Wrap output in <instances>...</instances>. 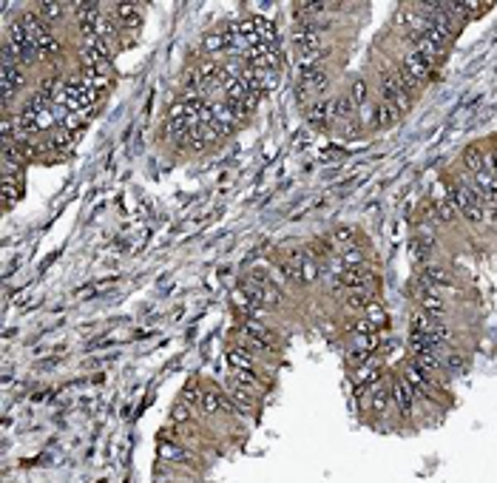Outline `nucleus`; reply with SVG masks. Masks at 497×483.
<instances>
[{
    "mask_svg": "<svg viewBox=\"0 0 497 483\" xmlns=\"http://www.w3.org/2000/svg\"><path fill=\"white\" fill-rule=\"evenodd\" d=\"M412 395H415V390L407 381H398L395 390H392V398H395V404H398V410L404 415H409V410H412Z\"/></svg>",
    "mask_w": 497,
    "mask_h": 483,
    "instance_id": "obj_1",
    "label": "nucleus"
}]
</instances>
